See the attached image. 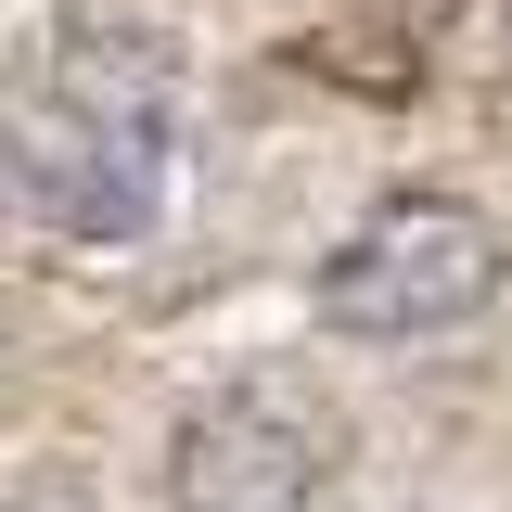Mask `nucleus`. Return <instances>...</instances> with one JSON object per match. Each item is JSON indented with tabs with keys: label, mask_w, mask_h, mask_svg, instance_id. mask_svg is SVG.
Here are the masks:
<instances>
[{
	"label": "nucleus",
	"mask_w": 512,
	"mask_h": 512,
	"mask_svg": "<svg viewBox=\"0 0 512 512\" xmlns=\"http://www.w3.org/2000/svg\"><path fill=\"white\" fill-rule=\"evenodd\" d=\"M180 103V52L154 26H64L39 64V103L13 116L26 205L77 244H141L180 192Z\"/></svg>",
	"instance_id": "f257e3e1"
},
{
	"label": "nucleus",
	"mask_w": 512,
	"mask_h": 512,
	"mask_svg": "<svg viewBox=\"0 0 512 512\" xmlns=\"http://www.w3.org/2000/svg\"><path fill=\"white\" fill-rule=\"evenodd\" d=\"M39 205H26V141H13V116H0V231H26Z\"/></svg>",
	"instance_id": "20e7f679"
},
{
	"label": "nucleus",
	"mask_w": 512,
	"mask_h": 512,
	"mask_svg": "<svg viewBox=\"0 0 512 512\" xmlns=\"http://www.w3.org/2000/svg\"><path fill=\"white\" fill-rule=\"evenodd\" d=\"M333 474H346V410L282 372L192 397L167 436V512H320Z\"/></svg>",
	"instance_id": "7ed1b4c3"
},
{
	"label": "nucleus",
	"mask_w": 512,
	"mask_h": 512,
	"mask_svg": "<svg viewBox=\"0 0 512 512\" xmlns=\"http://www.w3.org/2000/svg\"><path fill=\"white\" fill-rule=\"evenodd\" d=\"M500 282H512V244H500L487 205H461V192H384L372 218L320 256L308 308L346 346H436V333L500 308Z\"/></svg>",
	"instance_id": "f03ea898"
}]
</instances>
